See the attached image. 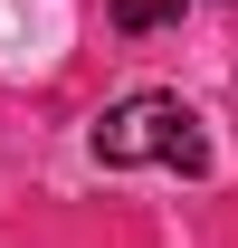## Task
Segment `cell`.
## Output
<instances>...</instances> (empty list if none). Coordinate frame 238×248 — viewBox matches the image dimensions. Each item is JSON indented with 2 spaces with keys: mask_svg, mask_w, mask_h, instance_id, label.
Masks as SVG:
<instances>
[{
  "mask_svg": "<svg viewBox=\"0 0 238 248\" xmlns=\"http://www.w3.org/2000/svg\"><path fill=\"white\" fill-rule=\"evenodd\" d=\"M95 162H105V172H143V162H162V172H209V143H200V115H191L181 95L134 86V95H115V105L95 115Z\"/></svg>",
  "mask_w": 238,
  "mask_h": 248,
  "instance_id": "obj_1",
  "label": "cell"
},
{
  "mask_svg": "<svg viewBox=\"0 0 238 248\" xmlns=\"http://www.w3.org/2000/svg\"><path fill=\"white\" fill-rule=\"evenodd\" d=\"M181 0H115V29H162Z\"/></svg>",
  "mask_w": 238,
  "mask_h": 248,
  "instance_id": "obj_2",
  "label": "cell"
}]
</instances>
